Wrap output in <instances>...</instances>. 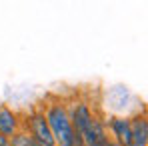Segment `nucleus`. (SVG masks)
<instances>
[{"instance_id": "nucleus-1", "label": "nucleus", "mask_w": 148, "mask_h": 146, "mask_svg": "<svg viewBox=\"0 0 148 146\" xmlns=\"http://www.w3.org/2000/svg\"><path fill=\"white\" fill-rule=\"evenodd\" d=\"M42 112H44V118L50 126V132L54 136L56 146H72L78 134L74 132V126L68 118L66 104L60 100H52L42 108Z\"/></svg>"}, {"instance_id": "nucleus-2", "label": "nucleus", "mask_w": 148, "mask_h": 146, "mask_svg": "<svg viewBox=\"0 0 148 146\" xmlns=\"http://www.w3.org/2000/svg\"><path fill=\"white\" fill-rule=\"evenodd\" d=\"M26 132L30 134V138L40 146H56L54 142V136L50 132V126L46 118H44V112L42 110H32L26 118Z\"/></svg>"}, {"instance_id": "nucleus-3", "label": "nucleus", "mask_w": 148, "mask_h": 146, "mask_svg": "<svg viewBox=\"0 0 148 146\" xmlns=\"http://www.w3.org/2000/svg\"><path fill=\"white\" fill-rule=\"evenodd\" d=\"M66 110H68V118H70V122L74 126V132L78 136H82L86 132V128L92 124L94 116H96L92 112V108L88 106V102H82V100L72 102L70 106H66Z\"/></svg>"}, {"instance_id": "nucleus-4", "label": "nucleus", "mask_w": 148, "mask_h": 146, "mask_svg": "<svg viewBox=\"0 0 148 146\" xmlns=\"http://www.w3.org/2000/svg\"><path fill=\"white\" fill-rule=\"evenodd\" d=\"M106 124V132H110V140L116 146H130V118L110 116Z\"/></svg>"}, {"instance_id": "nucleus-5", "label": "nucleus", "mask_w": 148, "mask_h": 146, "mask_svg": "<svg viewBox=\"0 0 148 146\" xmlns=\"http://www.w3.org/2000/svg\"><path fill=\"white\" fill-rule=\"evenodd\" d=\"M130 146H148V118L144 110L130 116Z\"/></svg>"}, {"instance_id": "nucleus-6", "label": "nucleus", "mask_w": 148, "mask_h": 146, "mask_svg": "<svg viewBox=\"0 0 148 146\" xmlns=\"http://www.w3.org/2000/svg\"><path fill=\"white\" fill-rule=\"evenodd\" d=\"M18 130H22V120L18 112L6 104H0V134L6 138H12Z\"/></svg>"}, {"instance_id": "nucleus-7", "label": "nucleus", "mask_w": 148, "mask_h": 146, "mask_svg": "<svg viewBox=\"0 0 148 146\" xmlns=\"http://www.w3.org/2000/svg\"><path fill=\"white\" fill-rule=\"evenodd\" d=\"M132 100V94H130V90L122 86V84H118V86H112L108 92H106V102L110 104V110L114 112L112 116H124L122 112V102L124 106H126V102H130Z\"/></svg>"}, {"instance_id": "nucleus-8", "label": "nucleus", "mask_w": 148, "mask_h": 146, "mask_svg": "<svg viewBox=\"0 0 148 146\" xmlns=\"http://www.w3.org/2000/svg\"><path fill=\"white\" fill-rule=\"evenodd\" d=\"M32 144H34V140L30 138V134L26 132L24 128L18 130V132L10 138V146H32Z\"/></svg>"}, {"instance_id": "nucleus-9", "label": "nucleus", "mask_w": 148, "mask_h": 146, "mask_svg": "<svg viewBox=\"0 0 148 146\" xmlns=\"http://www.w3.org/2000/svg\"><path fill=\"white\" fill-rule=\"evenodd\" d=\"M0 146H10V138H6V136L0 134Z\"/></svg>"}, {"instance_id": "nucleus-10", "label": "nucleus", "mask_w": 148, "mask_h": 146, "mask_svg": "<svg viewBox=\"0 0 148 146\" xmlns=\"http://www.w3.org/2000/svg\"><path fill=\"white\" fill-rule=\"evenodd\" d=\"M32 146H40V144H36V142H34V144H32Z\"/></svg>"}]
</instances>
